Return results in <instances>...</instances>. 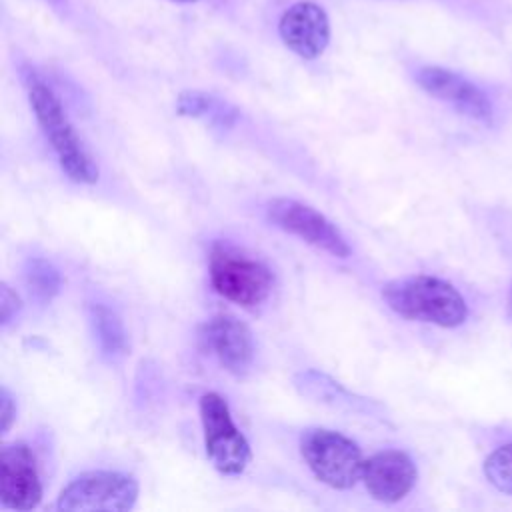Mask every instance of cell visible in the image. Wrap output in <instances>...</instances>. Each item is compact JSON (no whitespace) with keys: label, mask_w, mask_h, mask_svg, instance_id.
<instances>
[{"label":"cell","mask_w":512,"mask_h":512,"mask_svg":"<svg viewBox=\"0 0 512 512\" xmlns=\"http://www.w3.org/2000/svg\"><path fill=\"white\" fill-rule=\"evenodd\" d=\"M178 2H194V0H178Z\"/></svg>","instance_id":"cell-21"},{"label":"cell","mask_w":512,"mask_h":512,"mask_svg":"<svg viewBox=\"0 0 512 512\" xmlns=\"http://www.w3.org/2000/svg\"><path fill=\"white\" fill-rule=\"evenodd\" d=\"M266 216L276 228L336 258H348L352 252L348 240L336 228V224L304 202L292 198H274L266 206Z\"/></svg>","instance_id":"cell-7"},{"label":"cell","mask_w":512,"mask_h":512,"mask_svg":"<svg viewBox=\"0 0 512 512\" xmlns=\"http://www.w3.org/2000/svg\"><path fill=\"white\" fill-rule=\"evenodd\" d=\"M208 274L212 288L222 298L248 310L266 302L274 284L272 272L264 262L228 242L212 244Z\"/></svg>","instance_id":"cell-3"},{"label":"cell","mask_w":512,"mask_h":512,"mask_svg":"<svg viewBox=\"0 0 512 512\" xmlns=\"http://www.w3.org/2000/svg\"><path fill=\"white\" fill-rule=\"evenodd\" d=\"M416 478V464L402 450H382L364 460L362 482L378 502L394 504L402 500L414 488Z\"/></svg>","instance_id":"cell-12"},{"label":"cell","mask_w":512,"mask_h":512,"mask_svg":"<svg viewBox=\"0 0 512 512\" xmlns=\"http://www.w3.org/2000/svg\"><path fill=\"white\" fill-rule=\"evenodd\" d=\"M508 312L512 316V286H510V296H508Z\"/></svg>","instance_id":"cell-19"},{"label":"cell","mask_w":512,"mask_h":512,"mask_svg":"<svg viewBox=\"0 0 512 512\" xmlns=\"http://www.w3.org/2000/svg\"><path fill=\"white\" fill-rule=\"evenodd\" d=\"M24 84L36 122L40 124L46 140L50 142L62 172L72 182L96 184L100 170L84 148L72 122L68 120L56 92L34 70L26 72Z\"/></svg>","instance_id":"cell-1"},{"label":"cell","mask_w":512,"mask_h":512,"mask_svg":"<svg viewBox=\"0 0 512 512\" xmlns=\"http://www.w3.org/2000/svg\"><path fill=\"white\" fill-rule=\"evenodd\" d=\"M88 314H90V324L100 344V350L108 358L122 356L126 350V332L120 316L102 302L90 304Z\"/></svg>","instance_id":"cell-14"},{"label":"cell","mask_w":512,"mask_h":512,"mask_svg":"<svg viewBox=\"0 0 512 512\" xmlns=\"http://www.w3.org/2000/svg\"><path fill=\"white\" fill-rule=\"evenodd\" d=\"M414 78L424 92L450 104L460 114L482 124H492L494 106L490 98L462 74L442 66H422L416 70Z\"/></svg>","instance_id":"cell-8"},{"label":"cell","mask_w":512,"mask_h":512,"mask_svg":"<svg viewBox=\"0 0 512 512\" xmlns=\"http://www.w3.org/2000/svg\"><path fill=\"white\" fill-rule=\"evenodd\" d=\"M42 500V484L32 450L24 442L4 444L0 452V502L10 510H32Z\"/></svg>","instance_id":"cell-9"},{"label":"cell","mask_w":512,"mask_h":512,"mask_svg":"<svg viewBox=\"0 0 512 512\" xmlns=\"http://www.w3.org/2000/svg\"><path fill=\"white\" fill-rule=\"evenodd\" d=\"M278 32L288 50L304 60H314L330 42V20L316 2H296L282 14Z\"/></svg>","instance_id":"cell-11"},{"label":"cell","mask_w":512,"mask_h":512,"mask_svg":"<svg viewBox=\"0 0 512 512\" xmlns=\"http://www.w3.org/2000/svg\"><path fill=\"white\" fill-rule=\"evenodd\" d=\"M24 282L30 296L42 304L50 302L62 286L60 272L44 258H28L24 266Z\"/></svg>","instance_id":"cell-15"},{"label":"cell","mask_w":512,"mask_h":512,"mask_svg":"<svg viewBox=\"0 0 512 512\" xmlns=\"http://www.w3.org/2000/svg\"><path fill=\"white\" fill-rule=\"evenodd\" d=\"M20 308H22L20 296L6 282H2V286H0V310H2V316L0 318H2V326L4 328L20 312Z\"/></svg>","instance_id":"cell-17"},{"label":"cell","mask_w":512,"mask_h":512,"mask_svg":"<svg viewBox=\"0 0 512 512\" xmlns=\"http://www.w3.org/2000/svg\"><path fill=\"white\" fill-rule=\"evenodd\" d=\"M484 476L496 490L512 496V442L488 454L484 460Z\"/></svg>","instance_id":"cell-16"},{"label":"cell","mask_w":512,"mask_h":512,"mask_svg":"<svg viewBox=\"0 0 512 512\" xmlns=\"http://www.w3.org/2000/svg\"><path fill=\"white\" fill-rule=\"evenodd\" d=\"M138 482L116 470H88L70 480L56 502L58 510H106L124 512L138 500Z\"/></svg>","instance_id":"cell-6"},{"label":"cell","mask_w":512,"mask_h":512,"mask_svg":"<svg viewBox=\"0 0 512 512\" xmlns=\"http://www.w3.org/2000/svg\"><path fill=\"white\" fill-rule=\"evenodd\" d=\"M300 454L310 472L334 490H350L362 480V450L336 430H306L300 438Z\"/></svg>","instance_id":"cell-4"},{"label":"cell","mask_w":512,"mask_h":512,"mask_svg":"<svg viewBox=\"0 0 512 512\" xmlns=\"http://www.w3.org/2000/svg\"><path fill=\"white\" fill-rule=\"evenodd\" d=\"M200 422L204 432L206 456L212 466L226 476L242 474L252 460V450L246 436L234 424L228 402L220 394H202Z\"/></svg>","instance_id":"cell-5"},{"label":"cell","mask_w":512,"mask_h":512,"mask_svg":"<svg viewBox=\"0 0 512 512\" xmlns=\"http://www.w3.org/2000/svg\"><path fill=\"white\" fill-rule=\"evenodd\" d=\"M200 342L222 368L240 376L254 360L250 328L230 314H218L200 326Z\"/></svg>","instance_id":"cell-10"},{"label":"cell","mask_w":512,"mask_h":512,"mask_svg":"<svg viewBox=\"0 0 512 512\" xmlns=\"http://www.w3.org/2000/svg\"><path fill=\"white\" fill-rule=\"evenodd\" d=\"M176 112L190 118H208L220 126H232L238 118V110L228 102L200 90H184L176 98Z\"/></svg>","instance_id":"cell-13"},{"label":"cell","mask_w":512,"mask_h":512,"mask_svg":"<svg viewBox=\"0 0 512 512\" xmlns=\"http://www.w3.org/2000/svg\"><path fill=\"white\" fill-rule=\"evenodd\" d=\"M382 298L398 316L440 328H456L468 316L462 294L450 282L428 274L388 282L382 288Z\"/></svg>","instance_id":"cell-2"},{"label":"cell","mask_w":512,"mask_h":512,"mask_svg":"<svg viewBox=\"0 0 512 512\" xmlns=\"http://www.w3.org/2000/svg\"><path fill=\"white\" fill-rule=\"evenodd\" d=\"M0 420H2V432H8L12 422L16 420V404L6 388H2V394H0Z\"/></svg>","instance_id":"cell-18"},{"label":"cell","mask_w":512,"mask_h":512,"mask_svg":"<svg viewBox=\"0 0 512 512\" xmlns=\"http://www.w3.org/2000/svg\"><path fill=\"white\" fill-rule=\"evenodd\" d=\"M54 6H62V4H66V0H50Z\"/></svg>","instance_id":"cell-20"}]
</instances>
